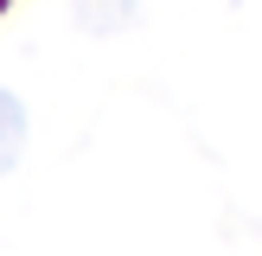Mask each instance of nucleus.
Listing matches in <instances>:
<instances>
[{
  "instance_id": "f257e3e1",
  "label": "nucleus",
  "mask_w": 262,
  "mask_h": 256,
  "mask_svg": "<svg viewBox=\"0 0 262 256\" xmlns=\"http://www.w3.org/2000/svg\"><path fill=\"white\" fill-rule=\"evenodd\" d=\"M26 154V109L13 90H0V173H13Z\"/></svg>"
},
{
  "instance_id": "f03ea898",
  "label": "nucleus",
  "mask_w": 262,
  "mask_h": 256,
  "mask_svg": "<svg viewBox=\"0 0 262 256\" xmlns=\"http://www.w3.org/2000/svg\"><path fill=\"white\" fill-rule=\"evenodd\" d=\"M128 13H135V0H77V19H83L90 32H115Z\"/></svg>"
}]
</instances>
